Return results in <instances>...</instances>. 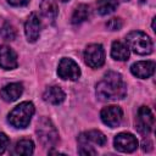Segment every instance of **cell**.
Masks as SVG:
<instances>
[{
    "label": "cell",
    "instance_id": "18",
    "mask_svg": "<svg viewBox=\"0 0 156 156\" xmlns=\"http://www.w3.org/2000/svg\"><path fill=\"white\" fill-rule=\"evenodd\" d=\"M34 151V143L30 139H21L16 143L13 154L15 155H32Z\"/></svg>",
    "mask_w": 156,
    "mask_h": 156
},
{
    "label": "cell",
    "instance_id": "7",
    "mask_svg": "<svg viewBox=\"0 0 156 156\" xmlns=\"http://www.w3.org/2000/svg\"><path fill=\"white\" fill-rule=\"evenodd\" d=\"M155 118L151 110L146 106H141L138 110L135 118V128L141 134H149L154 128Z\"/></svg>",
    "mask_w": 156,
    "mask_h": 156
},
{
    "label": "cell",
    "instance_id": "25",
    "mask_svg": "<svg viewBox=\"0 0 156 156\" xmlns=\"http://www.w3.org/2000/svg\"><path fill=\"white\" fill-rule=\"evenodd\" d=\"M151 145H152V144H151V141H149V140H147V144H146V141L144 140V141H143V150H144V151H150V150L152 149V147H151Z\"/></svg>",
    "mask_w": 156,
    "mask_h": 156
},
{
    "label": "cell",
    "instance_id": "27",
    "mask_svg": "<svg viewBox=\"0 0 156 156\" xmlns=\"http://www.w3.org/2000/svg\"><path fill=\"white\" fill-rule=\"evenodd\" d=\"M124 1H128V0H124Z\"/></svg>",
    "mask_w": 156,
    "mask_h": 156
},
{
    "label": "cell",
    "instance_id": "11",
    "mask_svg": "<svg viewBox=\"0 0 156 156\" xmlns=\"http://www.w3.org/2000/svg\"><path fill=\"white\" fill-rule=\"evenodd\" d=\"M40 29H41V22L38 17V15L34 12L30 13L24 24V33H26L27 40L30 43H34L39 38Z\"/></svg>",
    "mask_w": 156,
    "mask_h": 156
},
{
    "label": "cell",
    "instance_id": "5",
    "mask_svg": "<svg viewBox=\"0 0 156 156\" xmlns=\"http://www.w3.org/2000/svg\"><path fill=\"white\" fill-rule=\"evenodd\" d=\"M37 134H38V139L41 141L44 146H54L58 140V133L55 126L46 117H43L38 121Z\"/></svg>",
    "mask_w": 156,
    "mask_h": 156
},
{
    "label": "cell",
    "instance_id": "21",
    "mask_svg": "<svg viewBox=\"0 0 156 156\" xmlns=\"http://www.w3.org/2000/svg\"><path fill=\"white\" fill-rule=\"evenodd\" d=\"M0 37L4 40H13L16 38V29L9 22H4L0 27Z\"/></svg>",
    "mask_w": 156,
    "mask_h": 156
},
{
    "label": "cell",
    "instance_id": "20",
    "mask_svg": "<svg viewBox=\"0 0 156 156\" xmlns=\"http://www.w3.org/2000/svg\"><path fill=\"white\" fill-rule=\"evenodd\" d=\"M89 16V6L88 5H84V4H80L76 7V10L73 11V15H72V23L73 24H78V23H82L83 21H85Z\"/></svg>",
    "mask_w": 156,
    "mask_h": 156
},
{
    "label": "cell",
    "instance_id": "8",
    "mask_svg": "<svg viewBox=\"0 0 156 156\" xmlns=\"http://www.w3.org/2000/svg\"><path fill=\"white\" fill-rule=\"evenodd\" d=\"M57 74L62 79L77 80L80 77V68H79L78 63H76L72 58L63 57L58 63Z\"/></svg>",
    "mask_w": 156,
    "mask_h": 156
},
{
    "label": "cell",
    "instance_id": "12",
    "mask_svg": "<svg viewBox=\"0 0 156 156\" xmlns=\"http://www.w3.org/2000/svg\"><path fill=\"white\" fill-rule=\"evenodd\" d=\"M17 65V54L10 46L0 45V67L4 69H13Z\"/></svg>",
    "mask_w": 156,
    "mask_h": 156
},
{
    "label": "cell",
    "instance_id": "4",
    "mask_svg": "<svg viewBox=\"0 0 156 156\" xmlns=\"http://www.w3.org/2000/svg\"><path fill=\"white\" fill-rule=\"evenodd\" d=\"M126 43L128 49H130L138 55H149L152 52V41L144 32H130L126 37Z\"/></svg>",
    "mask_w": 156,
    "mask_h": 156
},
{
    "label": "cell",
    "instance_id": "23",
    "mask_svg": "<svg viewBox=\"0 0 156 156\" xmlns=\"http://www.w3.org/2000/svg\"><path fill=\"white\" fill-rule=\"evenodd\" d=\"M9 143H10V140H9L7 135L5 133H0V154H2L7 149Z\"/></svg>",
    "mask_w": 156,
    "mask_h": 156
},
{
    "label": "cell",
    "instance_id": "14",
    "mask_svg": "<svg viewBox=\"0 0 156 156\" xmlns=\"http://www.w3.org/2000/svg\"><path fill=\"white\" fill-rule=\"evenodd\" d=\"M23 93V85L21 83H10L0 90V96L6 102L16 101Z\"/></svg>",
    "mask_w": 156,
    "mask_h": 156
},
{
    "label": "cell",
    "instance_id": "6",
    "mask_svg": "<svg viewBox=\"0 0 156 156\" xmlns=\"http://www.w3.org/2000/svg\"><path fill=\"white\" fill-rule=\"evenodd\" d=\"M84 61L91 68H99L105 62V50L100 44H90L84 51Z\"/></svg>",
    "mask_w": 156,
    "mask_h": 156
},
{
    "label": "cell",
    "instance_id": "1",
    "mask_svg": "<svg viewBox=\"0 0 156 156\" xmlns=\"http://www.w3.org/2000/svg\"><path fill=\"white\" fill-rule=\"evenodd\" d=\"M127 94V85L122 76L117 72L110 71L96 84V96L101 101L121 100Z\"/></svg>",
    "mask_w": 156,
    "mask_h": 156
},
{
    "label": "cell",
    "instance_id": "3",
    "mask_svg": "<svg viewBox=\"0 0 156 156\" xmlns=\"http://www.w3.org/2000/svg\"><path fill=\"white\" fill-rule=\"evenodd\" d=\"M34 105L29 101H24L21 102L20 105H17L10 113H9V122L11 126L16 127V128H26L33 115H34Z\"/></svg>",
    "mask_w": 156,
    "mask_h": 156
},
{
    "label": "cell",
    "instance_id": "22",
    "mask_svg": "<svg viewBox=\"0 0 156 156\" xmlns=\"http://www.w3.org/2000/svg\"><path fill=\"white\" fill-rule=\"evenodd\" d=\"M123 26V22L121 18H111L107 23H106V27L110 29V30H119Z\"/></svg>",
    "mask_w": 156,
    "mask_h": 156
},
{
    "label": "cell",
    "instance_id": "17",
    "mask_svg": "<svg viewBox=\"0 0 156 156\" xmlns=\"http://www.w3.org/2000/svg\"><path fill=\"white\" fill-rule=\"evenodd\" d=\"M111 56L117 61H126L129 57V49L121 41H113L111 46Z\"/></svg>",
    "mask_w": 156,
    "mask_h": 156
},
{
    "label": "cell",
    "instance_id": "24",
    "mask_svg": "<svg viewBox=\"0 0 156 156\" xmlns=\"http://www.w3.org/2000/svg\"><path fill=\"white\" fill-rule=\"evenodd\" d=\"M7 2L12 6H24L29 2V0H7Z\"/></svg>",
    "mask_w": 156,
    "mask_h": 156
},
{
    "label": "cell",
    "instance_id": "13",
    "mask_svg": "<svg viewBox=\"0 0 156 156\" xmlns=\"http://www.w3.org/2000/svg\"><path fill=\"white\" fill-rule=\"evenodd\" d=\"M130 72L136 78L146 79L151 77L155 72V62L154 61H139L132 65Z\"/></svg>",
    "mask_w": 156,
    "mask_h": 156
},
{
    "label": "cell",
    "instance_id": "19",
    "mask_svg": "<svg viewBox=\"0 0 156 156\" xmlns=\"http://www.w3.org/2000/svg\"><path fill=\"white\" fill-rule=\"evenodd\" d=\"M119 0H99L98 1V12L102 16L113 12L118 6Z\"/></svg>",
    "mask_w": 156,
    "mask_h": 156
},
{
    "label": "cell",
    "instance_id": "9",
    "mask_svg": "<svg viewBox=\"0 0 156 156\" xmlns=\"http://www.w3.org/2000/svg\"><path fill=\"white\" fill-rule=\"evenodd\" d=\"M100 118L106 126L115 128V127H118L121 124L122 118H123V111L119 106L110 105V106H106L101 110Z\"/></svg>",
    "mask_w": 156,
    "mask_h": 156
},
{
    "label": "cell",
    "instance_id": "26",
    "mask_svg": "<svg viewBox=\"0 0 156 156\" xmlns=\"http://www.w3.org/2000/svg\"><path fill=\"white\" fill-rule=\"evenodd\" d=\"M60 1H62V2H67L68 0H60Z\"/></svg>",
    "mask_w": 156,
    "mask_h": 156
},
{
    "label": "cell",
    "instance_id": "10",
    "mask_svg": "<svg viewBox=\"0 0 156 156\" xmlns=\"http://www.w3.org/2000/svg\"><path fill=\"white\" fill-rule=\"evenodd\" d=\"M113 145L121 152H133L138 147V139L130 133H119L115 136Z\"/></svg>",
    "mask_w": 156,
    "mask_h": 156
},
{
    "label": "cell",
    "instance_id": "16",
    "mask_svg": "<svg viewBox=\"0 0 156 156\" xmlns=\"http://www.w3.org/2000/svg\"><path fill=\"white\" fill-rule=\"evenodd\" d=\"M40 12L41 15L50 21L51 23L55 22L57 15H58V7L55 0H41L40 2Z\"/></svg>",
    "mask_w": 156,
    "mask_h": 156
},
{
    "label": "cell",
    "instance_id": "15",
    "mask_svg": "<svg viewBox=\"0 0 156 156\" xmlns=\"http://www.w3.org/2000/svg\"><path fill=\"white\" fill-rule=\"evenodd\" d=\"M65 98H66L65 91H63L60 87H56V85L49 87V88L44 91V94H43L44 101H46V102H49V104H52V105H58V104H61V102L65 100Z\"/></svg>",
    "mask_w": 156,
    "mask_h": 156
},
{
    "label": "cell",
    "instance_id": "2",
    "mask_svg": "<svg viewBox=\"0 0 156 156\" xmlns=\"http://www.w3.org/2000/svg\"><path fill=\"white\" fill-rule=\"evenodd\" d=\"M78 144H79L78 152L80 155H96V151L94 150L93 145L104 146L106 144V136L100 130L84 132V133L79 134Z\"/></svg>",
    "mask_w": 156,
    "mask_h": 156
}]
</instances>
